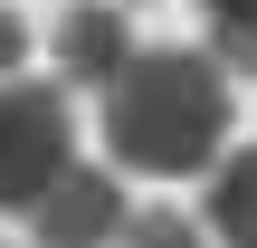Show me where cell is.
Instances as JSON below:
<instances>
[{
    "mask_svg": "<svg viewBox=\"0 0 257 248\" xmlns=\"http://www.w3.org/2000/svg\"><path fill=\"white\" fill-rule=\"evenodd\" d=\"M124 182L114 172H86V162H67L38 201H29V229H38V248H114L124 239Z\"/></svg>",
    "mask_w": 257,
    "mask_h": 248,
    "instance_id": "cell-3",
    "label": "cell"
},
{
    "mask_svg": "<svg viewBox=\"0 0 257 248\" xmlns=\"http://www.w3.org/2000/svg\"><path fill=\"white\" fill-rule=\"evenodd\" d=\"M124 57H134V38H124V19H114L105 0H86V10L57 19V76H67V86H105Z\"/></svg>",
    "mask_w": 257,
    "mask_h": 248,
    "instance_id": "cell-4",
    "label": "cell"
},
{
    "mask_svg": "<svg viewBox=\"0 0 257 248\" xmlns=\"http://www.w3.org/2000/svg\"><path fill=\"white\" fill-rule=\"evenodd\" d=\"M134 248H210L181 210H153V220H134Z\"/></svg>",
    "mask_w": 257,
    "mask_h": 248,
    "instance_id": "cell-7",
    "label": "cell"
},
{
    "mask_svg": "<svg viewBox=\"0 0 257 248\" xmlns=\"http://www.w3.org/2000/svg\"><path fill=\"white\" fill-rule=\"evenodd\" d=\"M105 143L124 172L191 182L229 143V67L200 48H134L105 76Z\"/></svg>",
    "mask_w": 257,
    "mask_h": 248,
    "instance_id": "cell-1",
    "label": "cell"
},
{
    "mask_svg": "<svg viewBox=\"0 0 257 248\" xmlns=\"http://www.w3.org/2000/svg\"><path fill=\"white\" fill-rule=\"evenodd\" d=\"M210 229H219V248H257V153H229L219 172H210Z\"/></svg>",
    "mask_w": 257,
    "mask_h": 248,
    "instance_id": "cell-5",
    "label": "cell"
},
{
    "mask_svg": "<svg viewBox=\"0 0 257 248\" xmlns=\"http://www.w3.org/2000/svg\"><path fill=\"white\" fill-rule=\"evenodd\" d=\"M67 96L57 86H29V76H0V210H29L57 172H67Z\"/></svg>",
    "mask_w": 257,
    "mask_h": 248,
    "instance_id": "cell-2",
    "label": "cell"
},
{
    "mask_svg": "<svg viewBox=\"0 0 257 248\" xmlns=\"http://www.w3.org/2000/svg\"><path fill=\"white\" fill-rule=\"evenodd\" d=\"M200 19H210L219 67H257V0H200Z\"/></svg>",
    "mask_w": 257,
    "mask_h": 248,
    "instance_id": "cell-6",
    "label": "cell"
},
{
    "mask_svg": "<svg viewBox=\"0 0 257 248\" xmlns=\"http://www.w3.org/2000/svg\"><path fill=\"white\" fill-rule=\"evenodd\" d=\"M19 57H29V29H19V10H0V76H10Z\"/></svg>",
    "mask_w": 257,
    "mask_h": 248,
    "instance_id": "cell-8",
    "label": "cell"
}]
</instances>
